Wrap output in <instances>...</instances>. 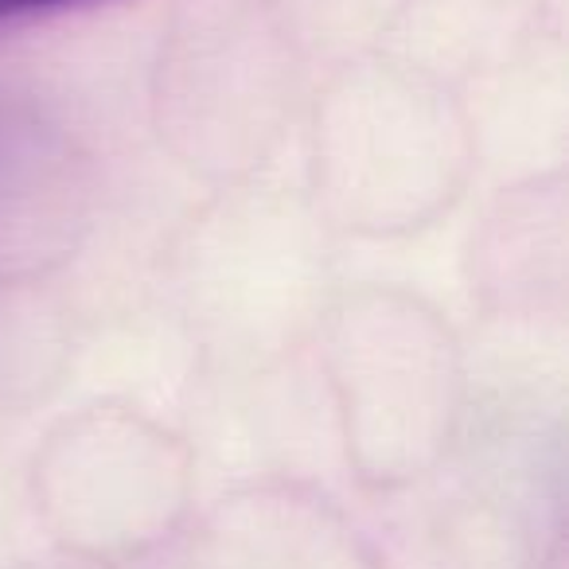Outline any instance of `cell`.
Listing matches in <instances>:
<instances>
[{
  "mask_svg": "<svg viewBox=\"0 0 569 569\" xmlns=\"http://www.w3.org/2000/svg\"><path fill=\"white\" fill-rule=\"evenodd\" d=\"M59 4H79V0H0V17H17V12H36V9H59Z\"/></svg>",
  "mask_w": 569,
  "mask_h": 569,
  "instance_id": "6da1fadb",
  "label": "cell"
}]
</instances>
